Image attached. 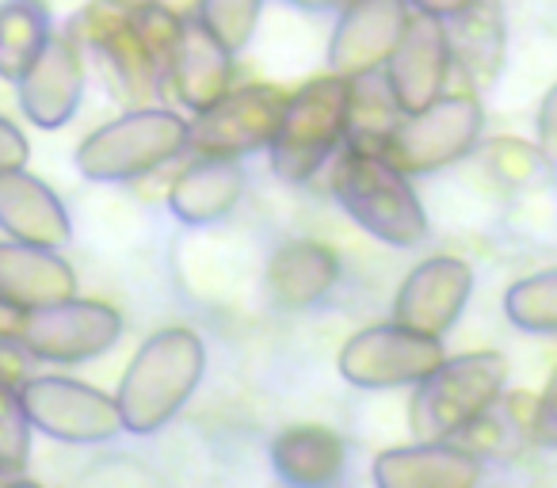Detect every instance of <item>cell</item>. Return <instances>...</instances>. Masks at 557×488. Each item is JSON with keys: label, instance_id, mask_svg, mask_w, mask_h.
<instances>
[{"label": "cell", "instance_id": "cell-1", "mask_svg": "<svg viewBox=\"0 0 557 488\" xmlns=\"http://www.w3.org/2000/svg\"><path fill=\"white\" fill-rule=\"evenodd\" d=\"M202 366H207V351L191 328H164L149 336L131 359L115 393L126 431H161L191 401L195 386L202 381Z\"/></svg>", "mask_w": 557, "mask_h": 488}, {"label": "cell", "instance_id": "cell-2", "mask_svg": "<svg viewBox=\"0 0 557 488\" xmlns=\"http://www.w3.org/2000/svg\"><path fill=\"white\" fill-rule=\"evenodd\" d=\"M333 195L363 233L394 249H417L428 237V214L405 172L382 153L348 149L336 164Z\"/></svg>", "mask_w": 557, "mask_h": 488}, {"label": "cell", "instance_id": "cell-3", "mask_svg": "<svg viewBox=\"0 0 557 488\" xmlns=\"http://www.w3.org/2000/svg\"><path fill=\"white\" fill-rule=\"evenodd\" d=\"M508 359L500 351H470L443 359L428 378L417 381L409 401V427L420 442L455 439L481 412H488L504 393Z\"/></svg>", "mask_w": 557, "mask_h": 488}, {"label": "cell", "instance_id": "cell-4", "mask_svg": "<svg viewBox=\"0 0 557 488\" xmlns=\"http://www.w3.org/2000/svg\"><path fill=\"white\" fill-rule=\"evenodd\" d=\"M344 123H348V80L336 73L310 80L287 100L283 123L271 138V172L290 187L310 184L341 149Z\"/></svg>", "mask_w": 557, "mask_h": 488}, {"label": "cell", "instance_id": "cell-5", "mask_svg": "<svg viewBox=\"0 0 557 488\" xmlns=\"http://www.w3.org/2000/svg\"><path fill=\"white\" fill-rule=\"evenodd\" d=\"M187 149V123L164 108H131L115 123L88 134L77 149L81 176L96 184H126L157 172Z\"/></svg>", "mask_w": 557, "mask_h": 488}, {"label": "cell", "instance_id": "cell-6", "mask_svg": "<svg viewBox=\"0 0 557 488\" xmlns=\"http://www.w3.org/2000/svg\"><path fill=\"white\" fill-rule=\"evenodd\" d=\"M65 35L77 42L81 54L92 58L96 73L115 100L131 103V108H146L149 96L161 85V73L149 58L138 27H134L131 12L111 4V0H100V4L81 12Z\"/></svg>", "mask_w": 557, "mask_h": 488}, {"label": "cell", "instance_id": "cell-7", "mask_svg": "<svg viewBox=\"0 0 557 488\" xmlns=\"http://www.w3.org/2000/svg\"><path fill=\"white\" fill-rule=\"evenodd\" d=\"M481 126H485V115H481V103L473 92L440 96L428 108L401 118L382 157L394 161L405 176L447 168L478 146Z\"/></svg>", "mask_w": 557, "mask_h": 488}, {"label": "cell", "instance_id": "cell-8", "mask_svg": "<svg viewBox=\"0 0 557 488\" xmlns=\"http://www.w3.org/2000/svg\"><path fill=\"white\" fill-rule=\"evenodd\" d=\"M123 336V317L103 302L62 298L20 317V348L42 363H85L111 351Z\"/></svg>", "mask_w": 557, "mask_h": 488}, {"label": "cell", "instance_id": "cell-9", "mask_svg": "<svg viewBox=\"0 0 557 488\" xmlns=\"http://www.w3.org/2000/svg\"><path fill=\"white\" fill-rule=\"evenodd\" d=\"M443 340L440 336L417 333V328L389 321L356 333L341 351V374L344 381L359 389H397L417 386L420 378L443 363Z\"/></svg>", "mask_w": 557, "mask_h": 488}, {"label": "cell", "instance_id": "cell-10", "mask_svg": "<svg viewBox=\"0 0 557 488\" xmlns=\"http://www.w3.org/2000/svg\"><path fill=\"white\" fill-rule=\"evenodd\" d=\"M287 100L271 85H248L237 92H225L210 108L195 111V123H187V146L199 157H248L256 149L271 146Z\"/></svg>", "mask_w": 557, "mask_h": 488}, {"label": "cell", "instance_id": "cell-11", "mask_svg": "<svg viewBox=\"0 0 557 488\" xmlns=\"http://www.w3.org/2000/svg\"><path fill=\"white\" fill-rule=\"evenodd\" d=\"M20 393H24L32 424L42 435H50V439L103 442L115 439L119 431H126L115 397L100 393V389L85 386V381L47 374V378H27L20 386Z\"/></svg>", "mask_w": 557, "mask_h": 488}, {"label": "cell", "instance_id": "cell-12", "mask_svg": "<svg viewBox=\"0 0 557 488\" xmlns=\"http://www.w3.org/2000/svg\"><path fill=\"white\" fill-rule=\"evenodd\" d=\"M409 24V0H351L329 42V73L351 80L382 70Z\"/></svg>", "mask_w": 557, "mask_h": 488}, {"label": "cell", "instance_id": "cell-13", "mask_svg": "<svg viewBox=\"0 0 557 488\" xmlns=\"http://www.w3.org/2000/svg\"><path fill=\"white\" fill-rule=\"evenodd\" d=\"M20 85V111L39 130H58L81 108L85 96V54L70 35H50Z\"/></svg>", "mask_w": 557, "mask_h": 488}, {"label": "cell", "instance_id": "cell-14", "mask_svg": "<svg viewBox=\"0 0 557 488\" xmlns=\"http://www.w3.org/2000/svg\"><path fill=\"white\" fill-rule=\"evenodd\" d=\"M447 73H450L447 24L440 16H428V12L409 16V24H405L401 39H397L394 54L386 62V77L394 85V96L405 115L440 100L443 85H447Z\"/></svg>", "mask_w": 557, "mask_h": 488}, {"label": "cell", "instance_id": "cell-15", "mask_svg": "<svg viewBox=\"0 0 557 488\" xmlns=\"http://www.w3.org/2000/svg\"><path fill=\"white\" fill-rule=\"evenodd\" d=\"M473 295V272L455 256H435L412 267L394 298V321L428 336H443L462 317Z\"/></svg>", "mask_w": 557, "mask_h": 488}, {"label": "cell", "instance_id": "cell-16", "mask_svg": "<svg viewBox=\"0 0 557 488\" xmlns=\"http://www.w3.org/2000/svg\"><path fill=\"white\" fill-rule=\"evenodd\" d=\"M230 77H233V50L199 16L184 20L169 62L172 96L187 111H202L230 92Z\"/></svg>", "mask_w": 557, "mask_h": 488}, {"label": "cell", "instance_id": "cell-17", "mask_svg": "<svg viewBox=\"0 0 557 488\" xmlns=\"http://www.w3.org/2000/svg\"><path fill=\"white\" fill-rule=\"evenodd\" d=\"M481 480V458L462 442H412L379 454L374 485L382 488H470Z\"/></svg>", "mask_w": 557, "mask_h": 488}, {"label": "cell", "instance_id": "cell-18", "mask_svg": "<svg viewBox=\"0 0 557 488\" xmlns=\"http://www.w3.org/2000/svg\"><path fill=\"white\" fill-rule=\"evenodd\" d=\"M0 229L42 249H62L73 237L65 202L27 168L0 172Z\"/></svg>", "mask_w": 557, "mask_h": 488}, {"label": "cell", "instance_id": "cell-19", "mask_svg": "<svg viewBox=\"0 0 557 488\" xmlns=\"http://www.w3.org/2000/svg\"><path fill=\"white\" fill-rule=\"evenodd\" d=\"M73 295H77V275L58 256V249H42L27 240L0 245V302L27 313Z\"/></svg>", "mask_w": 557, "mask_h": 488}, {"label": "cell", "instance_id": "cell-20", "mask_svg": "<svg viewBox=\"0 0 557 488\" xmlns=\"http://www.w3.org/2000/svg\"><path fill=\"white\" fill-rule=\"evenodd\" d=\"M447 24L450 65L470 80L473 88H488L504 70V9L500 0H470Z\"/></svg>", "mask_w": 557, "mask_h": 488}, {"label": "cell", "instance_id": "cell-21", "mask_svg": "<svg viewBox=\"0 0 557 488\" xmlns=\"http://www.w3.org/2000/svg\"><path fill=\"white\" fill-rule=\"evenodd\" d=\"M240 195H245V172L237 157H199L172 184L169 207L184 225H210L222 222L240 202Z\"/></svg>", "mask_w": 557, "mask_h": 488}, {"label": "cell", "instance_id": "cell-22", "mask_svg": "<svg viewBox=\"0 0 557 488\" xmlns=\"http://www.w3.org/2000/svg\"><path fill=\"white\" fill-rule=\"evenodd\" d=\"M341 279V260L325 245L313 240H290L268 260V290L278 305L287 310H306L321 302Z\"/></svg>", "mask_w": 557, "mask_h": 488}, {"label": "cell", "instance_id": "cell-23", "mask_svg": "<svg viewBox=\"0 0 557 488\" xmlns=\"http://www.w3.org/2000/svg\"><path fill=\"white\" fill-rule=\"evenodd\" d=\"M405 111L394 96V85L386 77V65L371 73H359L348 80V123L344 141L359 153H386L389 138L401 126Z\"/></svg>", "mask_w": 557, "mask_h": 488}, {"label": "cell", "instance_id": "cell-24", "mask_svg": "<svg viewBox=\"0 0 557 488\" xmlns=\"http://www.w3.org/2000/svg\"><path fill=\"white\" fill-rule=\"evenodd\" d=\"M344 439L329 427H287L271 442V470L298 488L333 485L344 473Z\"/></svg>", "mask_w": 557, "mask_h": 488}, {"label": "cell", "instance_id": "cell-25", "mask_svg": "<svg viewBox=\"0 0 557 488\" xmlns=\"http://www.w3.org/2000/svg\"><path fill=\"white\" fill-rule=\"evenodd\" d=\"M50 12L42 0H4L0 4V77L20 80L50 39Z\"/></svg>", "mask_w": 557, "mask_h": 488}, {"label": "cell", "instance_id": "cell-26", "mask_svg": "<svg viewBox=\"0 0 557 488\" xmlns=\"http://www.w3.org/2000/svg\"><path fill=\"white\" fill-rule=\"evenodd\" d=\"M504 313L523 333H557V267L511 283L504 295Z\"/></svg>", "mask_w": 557, "mask_h": 488}, {"label": "cell", "instance_id": "cell-27", "mask_svg": "<svg viewBox=\"0 0 557 488\" xmlns=\"http://www.w3.org/2000/svg\"><path fill=\"white\" fill-rule=\"evenodd\" d=\"M32 416H27L24 393L12 386V378L0 374V473L20 480L32 454Z\"/></svg>", "mask_w": 557, "mask_h": 488}, {"label": "cell", "instance_id": "cell-28", "mask_svg": "<svg viewBox=\"0 0 557 488\" xmlns=\"http://www.w3.org/2000/svg\"><path fill=\"white\" fill-rule=\"evenodd\" d=\"M260 9H263V0H202L199 20L237 54V50L248 47V39H252Z\"/></svg>", "mask_w": 557, "mask_h": 488}, {"label": "cell", "instance_id": "cell-29", "mask_svg": "<svg viewBox=\"0 0 557 488\" xmlns=\"http://www.w3.org/2000/svg\"><path fill=\"white\" fill-rule=\"evenodd\" d=\"M488 161L496 164V172H500V176L523 179V176H531V172H534V164L542 161V153H539V149H531V146H523V141H493V146H488Z\"/></svg>", "mask_w": 557, "mask_h": 488}, {"label": "cell", "instance_id": "cell-30", "mask_svg": "<svg viewBox=\"0 0 557 488\" xmlns=\"http://www.w3.org/2000/svg\"><path fill=\"white\" fill-rule=\"evenodd\" d=\"M534 442L557 450V371L549 374L546 393H542L539 404H534Z\"/></svg>", "mask_w": 557, "mask_h": 488}, {"label": "cell", "instance_id": "cell-31", "mask_svg": "<svg viewBox=\"0 0 557 488\" xmlns=\"http://www.w3.org/2000/svg\"><path fill=\"white\" fill-rule=\"evenodd\" d=\"M539 153L549 168H557V85L549 88L539 108Z\"/></svg>", "mask_w": 557, "mask_h": 488}, {"label": "cell", "instance_id": "cell-32", "mask_svg": "<svg viewBox=\"0 0 557 488\" xmlns=\"http://www.w3.org/2000/svg\"><path fill=\"white\" fill-rule=\"evenodd\" d=\"M27 138L16 130V126L9 123V118L0 115V172H9V168H24L27 164Z\"/></svg>", "mask_w": 557, "mask_h": 488}, {"label": "cell", "instance_id": "cell-33", "mask_svg": "<svg viewBox=\"0 0 557 488\" xmlns=\"http://www.w3.org/2000/svg\"><path fill=\"white\" fill-rule=\"evenodd\" d=\"M417 12H428V16H440V20H450L455 12H462L470 0H409Z\"/></svg>", "mask_w": 557, "mask_h": 488}, {"label": "cell", "instance_id": "cell-34", "mask_svg": "<svg viewBox=\"0 0 557 488\" xmlns=\"http://www.w3.org/2000/svg\"><path fill=\"white\" fill-rule=\"evenodd\" d=\"M20 317H24V313H20L16 305L0 302V340H16V333H20Z\"/></svg>", "mask_w": 557, "mask_h": 488}, {"label": "cell", "instance_id": "cell-35", "mask_svg": "<svg viewBox=\"0 0 557 488\" xmlns=\"http://www.w3.org/2000/svg\"><path fill=\"white\" fill-rule=\"evenodd\" d=\"M161 9H169L172 16H180V20H191V16H199V4L202 0H157Z\"/></svg>", "mask_w": 557, "mask_h": 488}, {"label": "cell", "instance_id": "cell-36", "mask_svg": "<svg viewBox=\"0 0 557 488\" xmlns=\"http://www.w3.org/2000/svg\"><path fill=\"white\" fill-rule=\"evenodd\" d=\"M295 9H306V12H321V9H333V0H290Z\"/></svg>", "mask_w": 557, "mask_h": 488}, {"label": "cell", "instance_id": "cell-37", "mask_svg": "<svg viewBox=\"0 0 557 488\" xmlns=\"http://www.w3.org/2000/svg\"><path fill=\"white\" fill-rule=\"evenodd\" d=\"M111 4H119V9H126V12H134V9H146L149 0H111Z\"/></svg>", "mask_w": 557, "mask_h": 488}, {"label": "cell", "instance_id": "cell-38", "mask_svg": "<svg viewBox=\"0 0 557 488\" xmlns=\"http://www.w3.org/2000/svg\"><path fill=\"white\" fill-rule=\"evenodd\" d=\"M9 480H16V477H9V473H0V485H9Z\"/></svg>", "mask_w": 557, "mask_h": 488}, {"label": "cell", "instance_id": "cell-39", "mask_svg": "<svg viewBox=\"0 0 557 488\" xmlns=\"http://www.w3.org/2000/svg\"><path fill=\"white\" fill-rule=\"evenodd\" d=\"M333 4H336V9H344V4H351V0H333Z\"/></svg>", "mask_w": 557, "mask_h": 488}]
</instances>
